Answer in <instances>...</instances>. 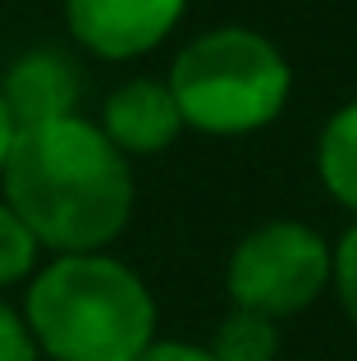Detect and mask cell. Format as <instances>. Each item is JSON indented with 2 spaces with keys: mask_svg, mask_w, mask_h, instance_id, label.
<instances>
[{
  "mask_svg": "<svg viewBox=\"0 0 357 361\" xmlns=\"http://www.w3.org/2000/svg\"><path fill=\"white\" fill-rule=\"evenodd\" d=\"M133 160L87 115L18 128L0 169V202L51 256L106 252L133 220Z\"/></svg>",
  "mask_w": 357,
  "mask_h": 361,
  "instance_id": "cell-1",
  "label": "cell"
},
{
  "mask_svg": "<svg viewBox=\"0 0 357 361\" xmlns=\"http://www.w3.org/2000/svg\"><path fill=\"white\" fill-rule=\"evenodd\" d=\"M18 311L42 361H138L156 343L152 288L110 252L42 261Z\"/></svg>",
  "mask_w": 357,
  "mask_h": 361,
  "instance_id": "cell-2",
  "label": "cell"
},
{
  "mask_svg": "<svg viewBox=\"0 0 357 361\" xmlns=\"http://www.w3.org/2000/svg\"><path fill=\"white\" fill-rule=\"evenodd\" d=\"M183 128L243 137L279 119L294 87L289 60L257 27H211L174 55L165 73Z\"/></svg>",
  "mask_w": 357,
  "mask_h": 361,
  "instance_id": "cell-3",
  "label": "cell"
},
{
  "mask_svg": "<svg viewBox=\"0 0 357 361\" xmlns=\"http://www.w3.org/2000/svg\"><path fill=\"white\" fill-rule=\"evenodd\" d=\"M224 288L234 307L279 325L330 288V243L303 220H266L243 233L229 252Z\"/></svg>",
  "mask_w": 357,
  "mask_h": 361,
  "instance_id": "cell-4",
  "label": "cell"
},
{
  "mask_svg": "<svg viewBox=\"0 0 357 361\" xmlns=\"http://www.w3.org/2000/svg\"><path fill=\"white\" fill-rule=\"evenodd\" d=\"M183 9L188 0H64V27L87 55L124 64L156 51Z\"/></svg>",
  "mask_w": 357,
  "mask_h": 361,
  "instance_id": "cell-5",
  "label": "cell"
},
{
  "mask_svg": "<svg viewBox=\"0 0 357 361\" xmlns=\"http://www.w3.org/2000/svg\"><path fill=\"white\" fill-rule=\"evenodd\" d=\"M0 97H5L18 128L69 119L78 115L83 101V69L60 46H37V51H23L0 73Z\"/></svg>",
  "mask_w": 357,
  "mask_h": 361,
  "instance_id": "cell-6",
  "label": "cell"
},
{
  "mask_svg": "<svg viewBox=\"0 0 357 361\" xmlns=\"http://www.w3.org/2000/svg\"><path fill=\"white\" fill-rule=\"evenodd\" d=\"M97 128L124 160H138L170 151L183 133V115H178L165 78H128L101 101Z\"/></svg>",
  "mask_w": 357,
  "mask_h": 361,
  "instance_id": "cell-7",
  "label": "cell"
},
{
  "mask_svg": "<svg viewBox=\"0 0 357 361\" xmlns=\"http://www.w3.org/2000/svg\"><path fill=\"white\" fill-rule=\"evenodd\" d=\"M316 169H321L325 192L357 215V101L339 106L321 128L316 142Z\"/></svg>",
  "mask_w": 357,
  "mask_h": 361,
  "instance_id": "cell-8",
  "label": "cell"
},
{
  "mask_svg": "<svg viewBox=\"0 0 357 361\" xmlns=\"http://www.w3.org/2000/svg\"><path fill=\"white\" fill-rule=\"evenodd\" d=\"M206 353L215 361H279V329H275V320L257 316V311L234 307L215 325V338Z\"/></svg>",
  "mask_w": 357,
  "mask_h": 361,
  "instance_id": "cell-9",
  "label": "cell"
},
{
  "mask_svg": "<svg viewBox=\"0 0 357 361\" xmlns=\"http://www.w3.org/2000/svg\"><path fill=\"white\" fill-rule=\"evenodd\" d=\"M42 265V243L28 233V224L0 202V298L18 283H28Z\"/></svg>",
  "mask_w": 357,
  "mask_h": 361,
  "instance_id": "cell-10",
  "label": "cell"
},
{
  "mask_svg": "<svg viewBox=\"0 0 357 361\" xmlns=\"http://www.w3.org/2000/svg\"><path fill=\"white\" fill-rule=\"evenodd\" d=\"M330 283L339 293L344 316L357 325V224L339 238V247H330Z\"/></svg>",
  "mask_w": 357,
  "mask_h": 361,
  "instance_id": "cell-11",
  "label": "cell"
},
{
  "mask_svg": "<svg viewBox=\"0 0 357 361\" xmlns=\"http://www.w3.org/2000/svg\"><path fill=\"white\" fill-rule=\"evenodd\" d=\"M0 361H42L32 334H28V320L14 302L0 298Z\"/></svg>",
  "mask_w": 357,
  "mask_h": 361,
  "instance_id": "cell-12",
  "label": "cell"
},
{
  "mask_svg": "<svg viewBox=\"0 0 357 361\" xmlns=\"http://www.w3.org/2000/svg\"><path fill=\"white\" fill-rule=\"evenodd\" d=\"M138 361H215L206 348H197V343H178V338H156L152 348H147Z\"/></svg>",
  "mask_w": 357,
  "mask_h": 361,
  "instance_id": "cell-13",
  "label": "cell"
},
{
  "mask_svg": "<svg viewBox=\"0 0 357 361\" xmlns=\"http://www.w3.org/2000/svg\"><path fill=\"white\" fill-rule=\"evenodd\" d=\"M14 137H18V123H14V115H9L5 97H0V169H5L9 151H14Z\"/></svg>",
  "mask_w": 357,
  "mask_h": 361,
  "instance_id": "cell-14",
  "label": "cell"
}]
</instances>
